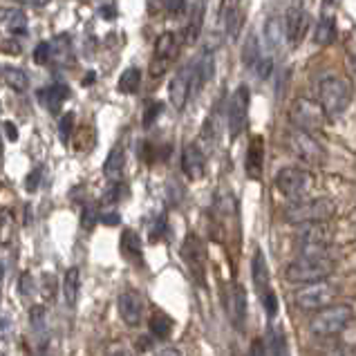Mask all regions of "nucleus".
I'll list each match as a JSON object with an SVG mask.
<instances>
[{"instance_id": "obj_1", "label": "nucleus", "mask_w": 356, "mask_h": 356, "mask_svg": "<svg viewBox=\"0 0 356 356\" xmlns=\"http://www.w3.org/2000/svg\"><path fill=\"white\" fill-rule=\"evenodd\" d=\"M352 101V88L345 79L327 76L318 86V104L325 110L327 119H341L350 108Z\"/></svg>"}, {"instance_id": "obj_2", "label": "nucleus", "mask_w": 356, "mask_h": 356, "mask_svg": "<svg viewBox=\"0 0 356 356\" xmlns=\"http://www.w3.org/2000/svg\"><path fill=\"white\" fill-rule=\"evenodd\" d=\"M354 318V309L352 305H327V307L316 309V316L309 321V332L314 337L327 339V337H337L343 330L350 327V323Z\"/></svg>"}, {"instance_id": "obj_3", "label": "nucleus", "mask_w": 356, "mask_h": 356, "mask_svg": "<svg viewBox=\"0 0 356 356\" xmlns=\"http://www.w3.org/2000/svg\"><path fill=\"white\" fill-rule=\"evenodd\" d=\"M337 271V262L332 258H312V256H298L284 269V278L296 284H307L316 280H327Z\"/></svg>"}, {"instance_id": "obj_4", "label": "nucleus", "mask_w": 356, "mask_h": 356, "mask_svg": "<svg viewBox=\"0 0 356 356\" xmlns=\"http://www.w3.org/2000/svg\"><path fill=\"white\" fill-rule=\"evenodd\" d=\"M337 213V204L332 200L316 197V200H293L284 209V222L289 225H307V222H327Z\"/></svg>"}, {"instance_id": "obj_5", "label": "nucleus", "mask_w": 356, "mask_h": 356, "mask_svg": "<svg viewBox=\"0 0 356 356\" xmlns=\"http://www.w3.org/2000/svg\"><path fill=\"white\" fill-rule=\"evenodd\" d=\"M339 293L341 289L337 284H332L327 280H316V282H307L302 289H298L296 296H293V302L302 312H316L332 305L339 298Z\"/></svg>"}, {"instance_id": "obj_6", "label": "nucleus", "mask_w": 356, "mask_h": 356, "mask_svg": "<svg viewBox=\"0 0 356 356\" xmlns=\"http://www.w3.org/2000/svg\"><path fill=\"white\" fill-rule=\"evenodd\" d=\"M289 121L293 128H300V130H307V132H316V130H323L325 121V110L321 108L318 101L314 99H296L289 108Z\"/></svg>"}, {"instance_id": "obj_7", "label": "nucleus", "mask_w": 356, "mask_h": 356, "mask_svg": "<svg viewBox=\"0 0 356 356\" xmlns=\"http://www.w3.org/2000/svg\"><path fill=\"white\" fill-rule=\"evenodd\" d=\"M289 150L298 159H302L305 164H312V166H323L325 159H327V152H325V148L312 137V132L300 130V128L289 130Z\"/></svg>"}, {"instance_id": "obj_8", "label": "nucleus", "mask_w": 356, "mask_h": 356, "mask_svg": "<svg viewBox=\"0 0 356 356\" xmlns=\"http://www.w3.org/2000/svg\"><path fill=\"white\" fill-rule=\"evenodd\" d=\"M276 188L287 200H300L314 188V177L300 168H282L276 175Z\"/></svg>"}, {"instance_id": "obj_9", "label": "nucleus", "mask_w": 356, "mask_h": 356, "mask_svg": "<svg viewBox=\"0 0 356 356\" xmlns=\"http://www.w3.org/2000/svg\"><path fill=\"white\" fill-rule=\"evenodd\" d=\"M249 101H251V92L247 86H240L229 101L227 124H229L231 139H238L242 132L249 128Z\"/></svg>"}, {"instance_id": "obj_10", "label": "nucleus", "mask_w": 356, "mask_h": 356, "mask_svg": "<svg viewBox=\"0 0 356 356\" xmlns=\"http://www.w3.org/2000/svg\"><path fill=\"white\" fill-rule=\"evenodd\" d=\"M177 49H179V36L175 32H164L161 36H157L155 49H152V60L148 67L152 79H159L166 72V67L172 60V56L177 54Z\"/></svg>"}, {"instance_id": "obj_11", "label": "nucleus", "mask_w": 356, "mask_h": 356, "mask_svg": "<svg viewBox=\"0 0 356 356\" xmlns=\"http://www.w3.org/2000/svg\"><path fill=\"white\" fill-rule=\"evenodd\" d=\"M307 29H309V14L305 12V7L300 5V0H298L296 5H291L287 9V16H284V20H282L284 40H287L291 47H296V45L302 43Z\"/></svg>"}, {"instance_id": "obj_12", "label": "nucleus", "mask_w": 356, "mask_h": 356, "mask_svg": "<svg viewBox=\"0 0 356 356\" xmlns=\"http://www.w3.org/2000/svg\"><path fill=\"white\" fill-rule=\"evenodd\" d=\"M144 307H146V300L137 289H124L119 293L117 309H119L121 321H124L128 327H137V325H141V318H144Z\"/></svg>"}, {"instance_id": "obj_13", "label": "nucleus", "mask_w": 356, "mask_h": 356, "mask_svg": "<svg viewBox=\"0 0 356 356\" xmlns=\"http://www.w3.org/2000/svg\"><path fill=\"white\" fill-rule=\"evenodd\" d=\"M181 258H184V262L188 264L193 276L202 280V276H204V262H207V247L200 236L188 233L184 244H181Z\"/></svg>"}, {"instance_id": "obj_14", "label": "nucleus", "mask_w": 356, "mask_h": 356, "mask_svg": "<svg viewBox=\"0 0 356 356\" xmlns=\"http://www.w3.org/2000/svg\"><path fill=\"white\" fill-rule=\"evenodd\" d=\"M191 76H193V63L184 65L179 72L170 79V86H168V99L175 110H184L186 101L191 97Z\"/></svg>"}, {"instance_id": "obj_15", "label": "nucleus", "mask_w": 356, "mask_h": 356, "mask_svg": "<svg viewBox=\"0 0 356 356\" xmlns=\"http://www.w3.org/2000/svg\"><path fill=\"white\" fill-rule=\"evenodd\" d=\"M204 164H207V152L197 144H188L181 150V172H184L191 181H197L204 175Z\"/></svg>"}, {"instance_id": "obj_16", "label": "nucleus", "mask_w": 356, "mask_h": 356, "mask_svg": "<svg viewBox=\"0 0 356 356\" xmlns=\"http://www.w3.org/2000/svg\"><path fill=\"white\" fill-rule=\"evenodd\" d=\"M227 309H229L233 327H238L242 332L244 325H247V314H249V309H247V291H244L242 284L231 287L229 298H227Z\"/></svg>"}, {"instance_id": "obj_17", "label": "nucleus", "mask_w": 356, "mask_h": 356, "mask_svg": "<svg viewBox=\"0 0 356 356\" xmlns=\"http://www.w3.org/2000/svg\"><path fill=\"white\" fill-rule=\"evenodd\" d=\"M244 170H247L249 179H262L264 172V139L256 135L251 139V144L247 148V155H244Z\"/></svg>"}, {"instance_id": "obj_18", "label": "nucleus", "mask_w": 356, "mask_h": 356, "mask_svg": "<svg viewBox=\"0 0 356 356\" xmlns=\"http://www.w3.org/2000/svg\"><path fill=\"white\" fill-rule=\"evenodd\" d=\"M36 99H38V104H43L49 110V113L56 115L60 106L70 99V88L65 83H52L47 88H40L36 92Z\"/></svg>"}, {"instance_id": "obj_19", "label": "nucleus", "mask_w": 356, "mask_h": 356, "mask_svg": "<svg viewBox=\"0 0 356 356\" xmlns=\"http://www.w3.org/2000/svg\"><path fill=\"white\" fill-rule=\"evenodd\" d=\"M124 170H126V150H124V146H115L106 157L104 175L110 181H121V177H124Z\"/></svg>"}, {"instance_id": "obj_20", "label": "nucleus", "mask_w": 356, "mask_h": 356, "mask_svg": "<svg viewBox=\"0 0 356 356\" xmlns=\"http://www.w3.org/2000/svg\"><path fill=\"white\" fill-rule=\"evenodd\" d=\"M251 280L258 296L269 289V267H267V258H264V253L260 249H256V256L251 260Z\"/></svg>"}, {"instance_id": "obj_21", "label": "nucleus", "mask_w": 356, "mask_h": 356, "mask_svg": "<svg viewBox=\"0 0 356 356\" xmlns=\"http://www.w3.org/2000/svg\"><path fill=\"white\" fill-rule=\"evenodd\" d=\"M0 25L14 36L27 34V16L20 9H0Z\"/></svg>"}, {"instance_id": "obj_22", "label": "nucleus", "mask_w": 356, "mask_h": 356, "mask_svg": "<svg viewBox=\"0 0 356 356\" xmlns=\"http://www.w3.org/2000/svg\"><path fill=\"white\" fill-rule=\"evenodd\" d=\"M202 18H204V3L195 0L188 9V23L184 27V38L186 45H193L200 38V29H202Z\"/></svg>"}, {"instance_id": "obj_23", "label": "nucleus", "mask_w": 356, "mask_h": 356, "mask_svg": "<svg viewBox=\"0 0 356 356\" xmlns=\"http://www.w3.org/2000/svg\"><path fill=\"white\" fill-rule=\"evenodd\" d=\"M121 253H124V258L130 260V262H141V238L137 236L132 229H126L121 233Z\"/></svg>"}, {"instance_id": "obj_24", "label": "nucleus", "mask_w": 356, "mask_h": 356, "mask_svg": "<svg viewBox=\"0 0 356 356\" xmlns=\"http://www.w3.org/2000/svg\"><path fill=\"white\" fill-rule=\"evenodd\" d=\"M337 20L332 16H323L318 23H316V29H314V43L316 45H332L334 40H337Z\"/></svg>"}, {"instance_id": "obj_25", "label": "nucleus", "mask_w": 356, "mask_h": 356, "mask_svg": "<svg viewBox=\"0 0 356 356\" xmlns=\"http://www.w3.org/2000/svg\"><path fill=\"white\" fill-rule=\"evenodd\" d=\"M79 291H81V271L76 267H72V269H67L65 280H63V293H65L67 307H74V305H76Z\"/></svg>"}, {"instance_id": "obj_26", "label": "nucleus", "mask_w": 356, "mask_h": 356, "mask_svg": "<svg viewBox=\"0 0 356 356\" xmlns=\"http://www.w3.org/2000/svg\"><path fill=\"white\" fill-rule=\"evenodd\" d=\"M141 86V70L139 67H126L119 76V92L121 95H137Z\"/></svg>"}, {"instance_id": "obj_27", "label": "nucleus", "mask_w": 356, "mask_h": 356, "mask_svg": "<svg viewBox=\"0 0 356 356\" xmlns=\"http://www.w3.org/2000/svg\"><path fill=\"white\" fill-rule=\"evenodd\" d=\"M172 332V321L166 316L164 312H155L150 316V337L157 341H166Z\"/></svg>"}, {"instance_id": "obj_28", "label": "nucleus", "mask_w": 356, "mask_h": 356, "mask_svg": "<svg viewBox=\"0 0 356 356\" xmlns=\"http://www.w3.org/2000/svg\"><path fill=\"white\" fill-rule=\"evenodd\" d=\"M3 79L5 83L14 90V92H25L29 86V79L25 74V70H20L16 65H5L3 67Z\"/></svg>"}, {"instance_id": "obj_29", "label": "nucleus", "mask_w": 356, "mask_h": 356, "mask_svg": "<svg viewBox=\"0 0 356 356\" xmlns=\"http://www.w3.org/2000/svg\"><path fill=\"white\" fill-rule=\"evenodd\" d=\"M49 47H52V58H56V63L60 65L72 63V45H70V38L65 34L56 36L52 43H49Z\"/></svg>"}, {"instance_id": "obj_30", "label": "nucleus", "mask_w": 356, "mask_h": 356, "mask_svg": "<svg viewBox=\"0 0 356 356\" xmlns=\"http://www.w3.org/2000/svg\"><path fill=\"white\" fill-rule=\"evenodd\" d=\"M282 20L280 18H269L267 23H264V43H267L269 49H278L280 43H282Z\"/></svg>"}, {"instance_id": "obj_31", "label": "nucleus", "mask_w": 356, "mask_h": 356, "mask_svg": "<svg viewBox=\"0 0 356 356\" xmlns=\"http://www.w3.org/2000/svg\"><path fill=\"white\" fill-rule=\"evenodd\" d=\"M267 341L264 348H267V354H287V339H284V332L278 327V325H271L269 332H267Z\"/></svg>"}, {"instance_id": "obj_32", "label": "nucleus", "mask_w": 356, "mask_h": 356, "mask_svg": "<svg viewBox=\"0 0 356 356\" xmlns=\"http://www.w3.org/2000/svg\"><path fill=\"white\" fill-rule=\"evenodd\" d=\"M258 56H260V40H258L256 34H251V36L247 38V43H244L242 60H244L247 65H253V63L258 60Z\"/></svg>"}, {"instance_id": "obj_33", "label": "nucleus", "mask_w": 356, "mask_h": 356, "mask_svg": "<svg viewBox=\"0 0 356 356\" xmlns=\"http://www.w3.org/2000/svg\"><path fill=\"white\" fill-rule=\"evenodd\" d=\"M14 236V218L9 211H0V244H9Z\"/></svg>"}, {"instance_id": "obj_34", "label": "nucleus", "mask_w": 356, "mask_h": 356, "mask_svg": "<svg viewBox=\"0 0 356 356\" xmlns=\"http://www.w3.org/2000/svg\"><path fill=\"white\" fill-rule=\"evenodd\" d=\"M74 130V113H65L58 121V137L63 144H70V135Z\"/></svg>"}, {"instance_id": "obj_35", "label": "nucleus", "mask_w": 356, "mask_h": 356, "mask_svg": "<svg viewBox=\"0 0 356 356\" xmlns=\"http://www.w3.org/2000/svg\"><path fill=\"white\" fill-rule=\"evenodd\" d=\"M260 300H262V307H264V314H267L269 318H273L278 314V296L271 291V287L260 293Z\"/></svg>"}, {"instance_id": "obj_36", "label": "nucleus", "mask_w": 356, "mask_h": 356, "mask_svg": "<svg viewBox=\"0 0 356 356\" xmlns=\"http://www.w3.org/2000/svg\"><path fill=\"white\" fill-rule=\"evenodd\" d=\"M49 60H52V47H49V40H43V43H38L34 49V63L47 65Z\"/></svg>"}, {"instance_id": "obj_37", "label": "nucleus", "mask_w": 356, "mask_h": 356, "mask_svg": "<svg viewBox=\"0 0 356 356\" xmlns=\"http://www.w3.org/2000/svg\"><path fill=\"white\" fill-rule=\"evenodd\" d=\"M97 222H99V211L92 207H83V213H81V227L86 231H92Z\"/></svg>"}, {"instance_id": "obj_38", "label": "nucleus", "mask_w": 356, "mask_h": 356, "mask_svg": "<svg viewBox=\"0 0 356 356\" xmlns=\"http://www.w3.org/2000/svg\"><path fill=\"white\" fill-rule=\"evenodd\" d=\"M161 110H164V104H161V101H152V104H148V110L144 113V128H150L155 124L157 117L161 115Z\"/></svg>"}, {"instance_id": "obj_39", "label": "nucleus", "mask_w": 356, "mask_h": 356, "mask_svg": "<svg viewBox=\"0 0 356 356\" xmlns=\"http://www.w3.org/2000/svg\"><path fill=\"white\" fill-rule=\"evenodd\" d=\"M256 70H258V76L264 81V79H269L271 72H273V56H258L256 63Z\"/></svg>"}, {"instance_id": "obj_40", "label": "nucleus", "mask_w": 356, "mask_h": 356, "mask_svg": "<svg viewBox=\"0 0 356 356\" xmlns=\"http://www.w3.org/2000/svg\"><path fill=\"white\" fill-rule=\"evenodd\" d=\"M166 12L170 18H179L181 14H186L188 12V3L186 0H166Z\"/></svg>"}, {"instance_id": "obj_41", "label": "nucleus", "mask_w": 356, "mask_h": 356, "mask_svg": "<svg viewBox=\"0 0 356 356\" xmlns=\"http://www.w3.org/2000/svg\"><path fill=\"white\" fill-rule=\"evenodd\" d=\"M32 291H34V278L29 276V273H23V276L18 278V293L23 298H29L32 296Z\"/></svg>"}, {"instance_id": "obj_42", "label": "nucleus", "mask_w": 356, "mask_h": 356, "mask_svg": "<svg viewBox=\"0 0 356 356\" xmlns=\"http://www.w3.org/2000/svg\"><path fill=\"white\" fill-rule=\"evenodd\" d=\"M29 323L36 332H43L45 330V309L43 307H34L32 314H29Z\"/></svg>"}, {"instance_id": "obj_43", "label": "nucleus", "mask_w": 356, "mask_h": 356, "mask_svg": "<svg viewBox=\"0 0 356 356\" xmlns=\"http://www.w3.org/2000/svg\"><path fill=\"white\" fill-rule=\"evenodd\" d=\"M40 179H43V168L40 166H36L32 172L27 175V184H25V188L29 191V193H34V191H38V186H40Z\"/></svg>"}, {"instance_id": "obj_44", "label": "nucleus", "mask_w": 356, "mask_h": 356, "mask_svg": "<svg viewBox=\"0 0 356 356\" xmlns=\"http://www.w3.org/2000/svg\"><path fill=\"white\" fill-rule=\"evenodd\" d=\"M99 222H101V225H106V227H119L121 218H119L117 211H101L99 213Z\"/></svg>"}, {"instance_id": "obj_45", "label": "nucleus", "mask_w": 356, "mask_h": 356, "mask_svg": "<svg viewBox=\"0 0 356 356\" xmlns=\"http://www.w3.org/2000/svg\"><path fill=\"white\" fill-rule=\"evenodd\" d=\"M52 284H54V278L49 276V273H45V276L40 278L38 289H40V293H43L45 298H52Z\"/></svg>"}, {"instance_id": "obj_46", "label": "nucleus", "mask_w": 356, "mask_h": 356, "mask_svg": "<svg viewBox=\"0 0 356 356\" xmlns=\"http://www.w3.org/2000/svg\"><path fill=\"white\" fill-rule=\"evenodd\" d=\"M166 7V0H146V12L150 16H157L159 12H164Z\"/></svg>"}, {"instance_id": "obj_47", "label": "nucleus", "mask_w": 356, "mask_h": 356, "mask_svg": "<svg viewBox=\"0 0 356 356\" xmlns=\"http://www.w3.org/2000/svg\"><path fill=\"white\" fill-rule=\"evenodd\" d=\"M155 348V339L152 337H139L137 339V352H152Z\"/></svg>"}, {"instance_id": "obj_48", "label": "nucleus", "mask_w": 356, "mask_h": 356, "mask_svg": "<svg viewBox=\"0 0 356 356\" xmlns=\"http://www.w3.org/2000/svg\"><path fill=\"white\" fill-rule=\"evenodd\" d=\"M9 334H12V321L0 318V341H7Z\"/></svg>"}, {"instance_id": "obj_49", "label": "nucleus", "mask_w": 356, "mask_h": 356, "mask_svg": "<svg viewBox=\"0 0 356 356\" xmlns=\"http://www.w3.org/2000/svg\"><path fill=\"white\" fill-rule=\"evenodd\" d=\"M3 128H5V132H7V137L12 139V141H16L18 139V132H16V126L12 124V121H5L3 124Z\"/></svg>"}, {"instance_id": "obj_50", "label": "nucleus", "mask_w": 356, "mask_h": 356, "mask_svg": "<svg viewBox=\"0 0 356 356\" xmlns=\"http://www.w3.org/2000/svg\"><path fill=\"white\" fill-rule=\"evenodd\" d=\"M14 3H20V5H29V7H45L49 0H14Z\"/></svg>"}, {"instance_id": "obj_51", "label": "nucleus", "mask_w": 356, "mask_h": 356, "mask_svg": "<svg viewBox=\"0 0 356 356\" xmlns=\"http://www.w3.org/2000/svg\"><path fill=\"white\" fill-rule=\"evenodd\" d=\"M251 354H267V348H264V341H256L251 345Z\"/></svg>"}, {"instance_id": "obj_52", "label": "nucleus", "mask_w": 356, "mask_h": 356, "mask_svg": "<svg viewBox=\"0 0 356 356\" xmlns=\"http://www.w3.org/2000/svg\"><path fill=\"white\" fill-rule=\"evenodd\" d=\"M101 14H104V16H115L117 9L115 7H101Z\"/></svg>"}, {"instance_id": "obj_53", "label": "nucleus", "mask_w": 356, "mask_h": 356, "mask_svg": "<svg viewBox=\"0 0 356 356\" xmlns=\"http://www.w3.org/2000/svg\"><path fill=\"white\" fill-rule=\"evenodd\" d=\"M159 354H161V356H164V354H175V356H177V354H179V350H172V348H161V350H159Z\"/></svg>"}, {"instance_id": "obj_54", "label": "nucleus", "mask_w": 356, "mask_h": 356, "mask_svg": "<svg viewBox=\"0 0 356 356\" xmlns=\"http://www.w3.org/2000/svg\"><path fill=\"white\" fill-rule=\"evenodd\" d=\"M3 280H5V264L0 262V284H3Z\"/></svg>"}, {"instance_id": "obj_55", "label": "nucleus", "mask_w": 356, "mask_h": 356, "mask_svg": "<svg viewBox=\"0 0 356 356\" xmlns=\"http://www.w3.org/2000/svg\"><path fill=\"white\" fill-rule=\"evenodd\" d=\"M227 3H231V5H233V3H238V0H227Z\"/></svg>"}, {"instance_id": "obj_56", "label": "nucleus", "mask_w": 356, "mask_h": 356, "mask_svg": "<svg viewBox=\"0 0 356 356\" xmlns=\"http://www.w3.org/2000/svg\"><path fill=\"white\" fill-rule=\"evenodd\" d=\"M0 300H3V296H0Z\"/></svg>"}]
</instances>
